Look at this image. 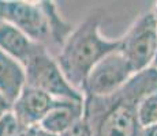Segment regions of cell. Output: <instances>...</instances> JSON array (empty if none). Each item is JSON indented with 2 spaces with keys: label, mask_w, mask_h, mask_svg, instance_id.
<instances>
[{
  "label": "cell",
  "mask_w": 157,
  "mask_h": 136,
  "mask_svg": "<svg viewBox=\"0 0 157 136\" xmlns=\"http://www.w3.org/2000/svg\"><path fill=\"white\" fill-rule=\"evenodd\" d=\"M157 90V69L135 74L116 93L107 97H83V117L93 136H142L137 108L140 101Z\"/></svg>",
  "instance_id": "obj_1"
},
{
  "label": "cell",
  "mask_w": 157,
  "mask_h": 136,
  "mask_svg": "<svg viewBox=\"0 0 157 136\" xmlns=\"http://www.w3.org/2000/svg\"><path fill=\"white\" fill-rule=\"evenodd\" d=\"M119 48V40H107L100 34L96 17H89L72 29L55 57L60 71L75 90L82 93L83 83L92 68Z\"/></svg>",
  "instance_id": "obj_2"
},
{
  "label": "cell",
  "mask_w": 157,
  "mask_h": 136,
  "mask_svg": "<svg viewBox=\"0 0 157 136\" xmlns=\"http://www.w3.org/2000/svg\"><path fill=\"white\" fill-rule=\"evenodd\" d=\"M23 67L26 86L41 90L56 99L83 102V94L68 83L60 71L56 59L44 45H40Z\"/></svg>",
  "instance_id": "obj_3"
},
{
  "label": "cell",
  "mask_w": 157,
  "mask_h": 136,
  "mask_svg": "<svg viewBox=\"0 0 157 136\" xmlns=\"http://www.w3.org/2000/svg\"><path fill=\"white\" fill-rule=\"evenodd\" d=\"M157 50V22L152 11L141 15L119 38V52L135 74L150 68Z\"/></svg>",
  "instance_id": "obj_4"
},
{
  "label": "cell",
  "mask_w": 157,
  "mask_h": 136,
  "mask_svg": "<svg viewBox=\"0 0 157 136\" xmlns=\"http://www.w3.org/2000/svg\"><path fill=\"white\" fill-rule=\"evenodd\" d=\"M135 75L119 48L92 68L83 83V97H107L120 90Z\"/></svg>",
  "instance_id": "obj_5"
},
{
  "label": "cell",
  "mask_w": 157,
  "mask_h": 136,
  "mask_svg": "<svg viewBox=\"0 0 157 136\" xmlns=\"http://www.w3.org/2000/svg\"><path fill=\"white\" fill-rule=\"evenodd\" d=\"M3 19L48 49L51 40L49 20L45 2H2Z\"/></svg>",
  "instance_id": "obj_6"
},
{
  "label": "cell",
  "mask_w": 157,
  "mask_h": 136,
  "mask_svg": "<svg viewBox=\"0 0 157 136\" xmlns=\"http://www.w3.org/2000/svg\"><path fill=\"white\" fill-rule=\"evenodd\" d=\"M62 102V99H56L41 90L25 84L21 94L10 106V110L13 112L18 123L28 128L38 125L41 120Z\"/></svg>",
  "instance_id": "obj_7"
},
{
  "label": "cell",
  "mask_w": 157,
  "mask_h": 136,
  "mask_svg": "<svg viewBox=\"0 0 157 136\" xmlns=\"http://www.w3.org/2000/svg\"><path fill=\"white\" fill-rule=\"evenodd\" d=\"M25 84V67L0 49V98L11 106Z\"/></svg>",
  "instance_id": "obj_8"
},
{
  "label": "cell",
  "mask_w": 157,
  "mask_h": 136,
  "mask_svg": "<svg viewBox=\"0 0 157 136\" xmlns=\"http://www.w3.org/2000/svg\"><path fill=\"white\" fill-rule=\"evenodd\" d=\"M40 48V44H36L28 35L8 22L3 20L0 23V49L8 56H11L22 65L30 59L33 53Z\"/></svg>",
  "instance_id": "obj_9"
},
{
  "label": "cell",
  "mask_w": 157,
  "mask_h": 136,
  "mask_svg": "<svg viewBox=\"0 0 157 136\" xmlns=\"http://www.w3.org/2000/svg\"><path fill=\"white\" fill-rule=\"evenodd\" d=\"M83 116V102L63 101L60 105L53 108L38 124L47 134L59 136L64 132L72 123Z\"/></svg>",
  "instance_id": "obj_10"
},
{
  "label": "cell",
  "mask_w": 157,
  "mask_h": 136,
  "mask_svg": "<svg viewBox=\"0 0 157 136\" xmlns=\"http://www.w3.org/2000/svg\"><path fill=\"white\" fill-rule=\"evenodd\" d=\"M137 116L142 131L157 125V90L149 93L140 101Z\"/></svg>",
  "instance_id": "obj_11"
},
{
  "label": "cell",
  "mask_w": 157,
  "mask_h": 136,
  "mask_svg": "<svg viewBox=\"0 0 157 136\" xmlns=\"http://www.w3.org/2000/svg\"><path fill=\"white\" fill-rule=\"evenodd\" d=\"M23 128L10 109L0 114V136H17Z\"/></svg>",
  "instance_id": "obj_12"
},
{
  "label": "cell",
  "mask_w": 157,
  "mask_h": 136,
  "mask_svg": "<svg viewBox=\"0 0 157 136\" xmlns=\"http://www.w3.org/2000/svg\"><path fill=\"white\" fill-rule=\"evenodd\" d=\"M59 136H93L92 128H90L89 123L86 121L85 117L78 119L75 123H72L64 132H62Z\"/></svg>",
  "instance_id": "obj_13"
},
{
  "label": "cell",
  "mask_w": 157,
  "mask_h": 136,
  "mask_svg": "<svg viewBox=\"0 0 157 136\" xmlns=\"http://www.w3.org/2000/svg\"><path fill=\"white\" fill-rule=\"evenodd\" d=\"M17 136H53V135L47 134V132H45L44 129H41L38 125H34V127L23 128Z\"/></svg>",
  "instance_id": "obj_14"
},
{
  "label": "cell",
  "mask_w": 157,
  "mask_h": 136,
  "mask_svg": "<svg viewBox=\"0 0 157 136\" xmlns=\"http://www.w3.org/2000/svg\"><path fill=\"white\" fill-rule=\"evenodd\" d=\"M142 136H157V125L152 127V128H149V129H145Z\"/></svg>",
  "instance_id": "obj_15"
},
{
  "label": "cell",
  "mask_w": 157,
  "mask_h": 136,
  "mask_svg": "<svg viewBox=\"0 0 157 136\" xmlns=\"http://www.w3.org/2000/svg\"><path fill=\"white\" fill-rule=\"evenodd\" d=\"M8 109H10V106H8V105H6L4 102H0V114H2L3 112L8 110Z\"/></svg>",
  "instance_id": "obj_16"
},
{
  "label": "cell",
  "mask_w": 157,
  "mask_h": 136,
  "mask_svg": "<svg viewBox=\"0 0 157 136\" xmlns=\"http://www.w3.org/2000/svg\"><path fill=\"white\" fill-rule=\"evenodd\" d=\"M152 14H153V17H155V19H156V22H157V3H156V6H155V8H153Z\"/></svg>",
  "instance_id": "obj_17"
},
{
  "label": "cell",
  "mask_w": 157,
  "mask_h": 136,
  "mask_svg": "<svg viewBox=\"0 0 157 136\" xmlns=\"http://www.w3.org/2000/svg\"><path fill=\"white\" fill-rule=\"evenodd\" d=\"M152 67H155L157 69V50H156V56H155V60H153V64H152Z\"/></svg>",
  "instance_id": "obj_18"
},
{
  "label": "cell",
  "mask_w": 157,
  "mask_h": 136,
  "mask_svg": "<svg viewBox=\"0 0 157 136\" xmlns=\"http://www.w3.org/2000/svg\"><path fill=\"white\" fill-rule=\"evenodd\" d=\"M0 102H4V101H3V99H2V98H0ZM4 104H6V102H4ZM6 105H7V104H6Z\"/></svg>",
  "instance_id": "obj_19"
}]
</instances>
